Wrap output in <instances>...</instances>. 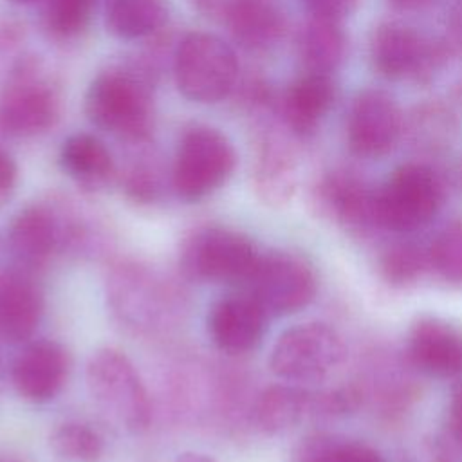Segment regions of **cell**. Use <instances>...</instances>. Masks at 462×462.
<instances>
[{
	"instance_id": "43",
	"label": "cell",
	"mask_w": 462,
	"mask_h": 462,
	"mask_svg": "<svg viewBox=\"0 0 462 462\" xmlns=\"http://www.w3.org/2000/svg\"><path fill=\"white\" fill-rule=\"evenodd\" d=\"M14 5H34V4H43L45 0H7Z\"/></svg>"
},
{
	"instance_id": "21",
	"label": "cell",
	"mask_w": 462,
	"mask_h": 462,
	"mask_svg": "<svg viewBox=\"0 0 462 462\" xmlns=\"http://www.w3.org/2000/svg\"><path fill=\"white\" fill-rule=\"evenodd\" d=\"M222 27L244 51H273L287 32V14L278 0H235Z\"/></svg>"
},
{
	"instance_id": "17",
	"label": "cell",
	"mask_w": 462,
	"mask_h": 462,
	"mask_svg": "<svg viewBox=\"0 0 462 462\" xmlns=\"http://www.w3.org/2000/svg\"><path fill=\"white\" fill-rule=\"evenodd\" d=\"M267 318L269 314L251 292L226 294L209 307L206 328L220 352L244 356L260 345Z\"/></svg>"
},
{
	"instance_id": "3",
	"label": "cell",
	"mask_w": 462,
	"mask_h": 462,
	"mask_svg": "<svg viewBox=\"0 0 462 462\" xmlns=\"http://www.w3.org/2000/svg\"><path fill=\"white\" fill-rule=\"evenodd\" d=\"M177 90L199 105H217L233 96L242 70L235 49L206 31L186 32L171 51Z\"/></svg>"
},
{
	"instance_id": "15",
	"label": "cell",
	"mask_w": 462,
	"mask_h": 462,
	"mask_svg": "<svg viewBox=\"0 0 462 462\" xmlns=\"http://www.w3.org/2000/svg\"><path fill=\"white\" fill-rule=\"evenodd\" d=\"M171 292L162 280L135 263L117 265L108 280L114 312L134 328H153L162 323L171 305Z\"/></svg>"
},
{
	"instance_id": "26",
	"label": "cell",
	"mask_w": 462,
	"mask_h": 462,
	"mask_svg": "<svg viewBox=\"0 0 462 462\" xmlns=\"http://www.w3.org/2000/svg\"><path fill=\"white\" fill-rule=\"evenodd\" d=\"M457 130V117L449 105L431 99L417 105L404 116V137L426 150H439L453 139Z\"/></svg>"
},
{
	"instance_id": "35",
	"label": "cell",
	"mask_w": 462,
	"mask_h": 462,
	"mask_svg": "<svg viewBox=\"0 0 462 462\" xmlns=\"http://www.w3.org/2000/svg\"><path fill=\"white\" fill-rule=\"evenodd\" d=\"M18 184V166L14 159L0 146V208L14 195Z\"/></svg>"
},
{
	"instance_id": "16",
	"label": "cell",
	"mask_w": 462,
	"mask_h": 462,
	"mask_svg": "<svg viewBox=\"0 0 462 462\" xmlns=\"http://www.w3.org/2000/svg\"><path fill=\"white\" fill-rule=\"evenodd\" d=\"M70 357L63 345L52 339L23 343L11 365V384L29 402L43 404L56 399L67 384Z\"/></svg>"
},
{
	"instance_id": "11",
	"label": "cell",
	"mask_w": 462,
	"mask_h": 462,
	"mask_svg": "<svg viewBox=\"0 0 462 462\" xmlns=\"http://www.w3.org/2000/svg\"><path fill=\"white\" fill-rule=\"evenodd\" d=\"M294 139L282 123L256 117L251 180L254 195L269 208H283L296 195L300 162Z\"/></svg>"
},
{
	"instance_id": "33",
	"label": "cell",
	"mask_w": 462,
	"mask_h": 462,
	"mask_svg": "<svg viewBox=\"0 0 462 462\" xmlns=\"http://www.w3.org/2000/svg\"><path fill=\"white\" fill-rule=\"evenodd\" d=\"M363 388L356 384H337L312 392L310 419L330 420L354 413L363 404Z\"/></svg>"
},
{
	"instance_id": "40",
	"label": "cell",
	"mask_w": 462,
	"mask_h": 462,
	"mask_svg": "<svg viewBox=\"0 0 462 462\" xmlns=\"http://www.w3.org/2000/svg\"><path fill=\"white\" fill-rule=\"evenodd\" d=\"M448 431H451L458 440H462V384L451 395L449 402V417H448Z\"/></svg>"
},
{
	"instance_id": "30",
	"label": "cell",
	"mask_w": 462,
	"mask_h": 462,
	"mask_svg": "<svg viewBox=\"0 0 462 462\" xmlns=\"http://www.w3.org/2000/svg\"><path fill=\"white\" fill-rule=\"evenodd\" d=\"M383 282L393 289H408L415 285L430 269L428 249L413 242L390 244L377 262Z\"/></svg>"
},
{
	"instance_id": "9",
	"label": "cell",
	"mask_w": 462,
	"mask_h": 462,
	"mask_svg": "<svg viewBox=\"0 0 462 462\" xmlns=\"http://www.w3.org/2000/svg\"><path fill=\"white\" fill-rule=\"evenodd\" d=\"M345 352L341 336L330 325L298 323L278 336L271 348L269 368L285 383H321L341 366Z\"/></svg>"
},
{
	"instance_id": "42",
	"label": "cell",
	"mask_w": 462,
	"mask_h": 462,
	"mask_svg": "<svg viewBox=\"0 0 462 462\" xmlns=\"http://www.w3.org/2000/svg\"><path fill=\"white\" fill-rule=\"evenodd\" d=\"M175 462H215L209 455L206 453H199V451H184L180 453Z\"/></svg>"
},
{
	"instance_id": "29",
	"label": "cell",
	"mask_w": 462,
	"mask_h": 462,
	"mask_svg": "<svg viewBox=\"0 0 462 462\" xmlns=\"http://www.w3.org/2000/svg\"><path fill=\"white\" fill-rule=\"evenodd\" d=\"M96 0H45L42 4V29L52 42H74L90 25Z\"/></svg>"
},
{
	"instance_id": "7",
	"label": "cell",
	"mask_w": 462,
	"mask_h": 462,
	"mask_svg": "<svg viewBox=\"0 0 462 462\" xmlns=\"http://www.w3.org/2000/svg\"><path fill=\"white\" fill-rule=\"evenodd\" d=\"M260 256L247 235L222 226H204L184 240L180 269L197 282L249 283Z\"/></svg>"
},
{
	"instance_id": "18",
	"label": "cell",
	"mask_w": 462,
	"mask_h": 462,
	"mask_svg": "<svg viewBox=\"0 0 462 462\" xmlns=\"http://www.w3.org/2000/svg\"><path fill=\"white\" fill-rule=\"evenodd\" d=\"M408 363L419 372L439 377H462V330L437 316L413 321L406 341Z\"/></svg>"
},
{
	"instance_id": "2",
	"label": "cell",
	"mask_w": 462,
	"mask_h": 462,
	"mask_svg": "<svg viewBox=\"0 0 462 462\" xmlns=\"http://www.w3.org/2000/svg\"><path fill=\"white\" fill-rule=\"evenodd\" d=\"M65 97L58 79L32 54L18 58L0 88V134L14 139L38 137L61 121Z\"/></svg>"
},
{
	"instance_id": "41",
	"label": "cell",
	"mask_w": 462,
	"mask_h": 462,
	"mask_svg": "<svg viewBox=\"0 0 462 462\" xmlns=\"http://www.w3.org/2000/svg\"><path fill=\"white\" fill-rule=\"evenodd\" d=\"M390 5L397 11L402 13H413V11H420L424 7H428L433 0H388Z\"/></svg>"
},
{
	"instance_id": "44",
	"label": "cell",
	"mask_w": 462,
	"mask_h": 462,
	"mask_svg": "<svg viewBox=\"0 0 462 462\" xmlns=\"http://www.w3.org/2000/svg\"><path fill=\"white\" fill-rule=\"evenodd\" d=\"M457 7H460L462 9V0H458V5Z\"/></svg>"
},
{
	"instance_id": "34",
	"label": "cell",
	"mask_w": 462,
	"mask_h": 462,
	"mask_svg": "<svg viewBox=\"0 0 462 462\" xmlns=\"http://www.w3.org/2000/svg\"><path fill=\"white\" fill-rule=\"evenodd\" d=\"M430 462H462V440L446 430L431 442Z\"/></svg>"
},
{
	"instance_id": "20",
	"label": "cell",
	"mask_w": 462,
	"mask_h": 462,
	"mask_svg": "<svg viewBox=\"0 0 462 462\" xmlns=\"http://www.w3.org/2000/svg\"><path fill=\"white\" fill-rule=\"evenodd\" d=\"M43 318V294L32 276L18 267L0 269V339L27 343Z\"/></svg>"
},
{
	"instance_id": "10",
	"label": "cell",
	"mask_w": 462,
	"mask_h": 462,
	"mask_svg": "<svg viewBox=\"0 0 462 462\" xmlns=\"http://www.w3.org/2000/svg\"><path fill=\"white\" fill-rule=\"evenodd\" d=\"M79 224L45 202L20 209L7 231V249L14 265L29 274L45 267L63 245L78 242Z\"/></svg>"
},
{
	"instance_id": "22",
	"label": "cell",
	"mask_w": 462,
	"mask_h": 462,
	"mask_svg": "<svg viewBox=\"0 0 462 462\" xmlns=\"http://www.w3.org/2000/svg\"><path fill=\"white\" fill-rule=\"evenodd\" d=\"M63 173L87 193L106 189L117 177V164L108 146L88 132L70 134L58 155Z\"/></svg>"
},
{
	"instance_id": "19",
	"label": "cell",
	"mask_w": 462,
	"mask_h": 462,
	"mask_svg": "<svg viewBox=\"0 0 462 462\" xmlns=\"http://www.w3.org/2000/svg\"><path fill=\"white\" fill-rule=\"evenodd\" d=\"M334 101L336 83L332 76L303 70L276 101V112L291 135L305 139L316 134Z\"/></svg>"
},
{
	"instance_id": "12",
	"label": "cell",
	"mask_w": 462,
	"mask_h": 462,
	"mask_svg": "<svg viewBox=\"0 0 462 462\" xmlns=\"http://www.w3.org/2000/svg\"><path fill=\"white\" fill-rule=\"evenodd\" d=\"M247 285L269 316H289L305 309L318 287L310 263L291 251L262 253Z\"/></svg>"
},
{
	"instance_id": "13",
	"label": "cell",
	"mask_w": 462,
	"mask_h": 462,
	"mask_svg": "<svg viewBox=\"0 0 462 462\" xmlns=\"http://www.w3.org/2000/svg\"><path fill=\"white\" fill-rule=\"evenodd\" d=\"M375 193L377 188L370 186L361 175L346 168H334L312 182L309 208L321 220L352 233H365L379 229Z\"/></svg>"
},
{
	"instance_id": "27",
	"label": "cell",
	"mask_w": 462,
	"mask_h": 462,
	"mask_svg": "<svg viewBox=\"0 0 462 462\" xmlns=\"http://www.w3.org/2000/svg\"><path fill=\"white\" fill-rule=\"evenodd\" d=\"M135 153L117 168L116 180L126 199L135 204H153L164 189V175L159 157L148 150V144L132 146Z\"/></svg>"
},
{
	"instance_id": "38",
	"label": "cell",
	"mask_w": 462,
	"mask_h": 462,
	"mask_svg": "<svg viewBox=\"0 0 462 462\" xmlns=\"http://www.w3.org/2000/svg\"><path fill=\"white\" fill-rule=\"evenodd\" d=\"M305 4L314 14H325L343 20L357 7L359 0H305Z\"/></svg>"
},
{
	"instance_id": "25",
	"label": "cell",
	"mask_w": 462,
	"mask_h": 462,
	"mask_svg": "<svg viewBox=\"0 0 462 462\" xmlns=\"http://www.w3.org/2000/svg\"><path fill=\"white\" fill-rule=\"evenodd\" d=\"M168 18L166 0H103L105 27L119 40L146 42L166 31Z\"/></svg>"
},
{
	"instance_id": "5",
	"label": "cell",
	"mask_w": 462,
	"mask_h": 462,
	"mask_svg": "<svg viewBox=\"0 0 462 462\" xmlns=\"http://www.w3.org/2000/svg\"><path fill=\"white\" fill-rule=\"evenodd\" d=\"M231 139L215 126H188L175 148L170 184L184 202H200L220 189L236 168Z\"/></svg>"
},
{
	"instance_id": "37",
	"label": "cell",
	"mask_w": 462,
	"mask_h": 462,
	"mask_svg": "<svg viewBox=\"0 0 462 462\" xmlns=\"http://www.w3.org/2000/svg\"><path fill=\"white\" fill-rule=\"evenodd\" d=\"M446 51L448 58H457L462 61V9L455 7V11L449 16L446 34L440 38Z\"/></svg>"
},
{
	"instance_id": "36",
	"label": "cell",
	"mask_w": 462,
	"mask_h": 462,
	"mask_svg": "<svg viewBox=\"0 0 462 462\" xmlns=\"http://www.w3.org/2000/svg\"><path fill=\"white\" fill-rule=\"evenodd\" d=\"M186 2L197 14L222 27L235 0H186Z\"/></svg>"
},
{
	"instance_id": "31",
	"label": "cell",
	"mask_w": 462,
	"mask_h": 462,
	"mask_svg": "<svg viewBox=\"0 0 462 462\" xmlns=\"http://www.w3.org/2000/svg\"><path fill=\"white\" fill-rule=\"evenodd\" d=\"M49 440L52 451L70 462H99L105 453L101 433L79 420H69L56 426Z\"/></svg>"
},
{
	"instance_id": "23",
	"label": "cell",
	"mask_w": 462,
	"mask_h": 462,
	"mask_svg": "<svg viewBox=\"0 0 462 462\" xmlns=\"http://www.w3.org/2000/svg\"><path fill=\"white\" fill-rule=\"evenodd\" d=\"M346 47L348 38L337 18L310 13L298 31L296 49L305 72L332 76L345 61Z\"/></svg>"
},
{
	"instance_id": "8",
	"label": "cell",
	"mask_w": 462,
	"mask_h": 462,
	"mask_svg": "<svg viewBox=\"0 0 462 462\" xmlns=\"http://www.w3.org/2000/svg\"><path fill=\"white\" fill-rule=\"evenodd\" d=\"M368 52L374 69L383 78L420 85L433 81L449 61L440 38L426 36L415 27L395 20L374 27Z\"/></svg>"
},
{
	"instance_id": "39",
	"label": "cell",
	"mask_w": 462,
	"mask_h": 462,
	"mask_svg": "<svg viewBox=\"0 0 462 462\" xmlns=\"http://www.w3.org/2000/svg\"><path fill=\"white\" fill-rule=\"evenodd\" d=\"M23 40V31L20 25L13 22H2L0 23V56L13 52L20 42Z\"/></svg>"
},
{
	"instance_id": "14",
	"label": "cell",
	"mask_w": 462,
	"mask_h": 462,
	"mask_svg": "<svg viewBox=\"0 0 462 462\" xmlns=\"http://www.w3.org/2000/svg\"><path fill=\"white\" fill-rule=\"evenodd\" d=\"M345 137L356 157H384L404 139V112L390 92L365 88L350 103Z\"/></svg>"
},
{
	"instance_id": "32",
	"label": "cell",
	"mask_w": 462,
	"mask_h": 462,
	"mask_svg": "<svg viewBox=\"0 0 462 462\" xmlns=\"http://www.w3.org/2000/svg\"><path fill=\"white\" fill-rule=\"evenodd\" d=\"M430 271L440 280L462 287V220L444 227L428 247Z\"/></svg>"
},
{
	"instance_id": "4",
	"label": "cell",
	"mask_w": 462,
	"mask_h": 462,
	"mask_svg": "<svg viewBox=\"0 0 462 462\" xmlns=\"http://www.w3.org/2000/svg\"><path fill=\"white\" fill-rule=\"evenodd\" d=\"M87 388L96 406L121 430L139 435L150 428L152 401L125 352L114 346L96 350L87 365Z\"/></svg>"
},
{
	"instance_id": "24",
	"label": "cell",
	"mask_w": 462,
	"mask_h": 462,
	"mask_svg": "<svg viewBox=\"0 0 462 462\" xmlns=\"http://www.w3.org/2000/svg\"><path fill=\"white\" fill-rule=\"evenodd\" d=\"M310 402L312 392L300 384H271L253 401L251 422L263 435H280L310 419Z\"/></svg>"
},
{
	"instance_id": "28",
	"label": "cell",
	"mask_w": 462,
	"mask_h": 462,
	"mask_svg": "<svg viewBox=\"0 0 462 462\" xmlns=\"http://www.w3.org/2000/svg\"><path fill=\"white\" fill-rule=\"evenodd\" d=\"M294 462H386L383 455L354 439L334 433H310L294 449Z\"/></svg>"
},
{
	"instance_id": "1",
	"label": "cell",
	"mask_w": 462,
	"mask_h": 462,
	"mask_svg": "<svg viewBox=\"0 0 462 462\" xmlns=\"http://www.w3.org/2000/svg\"><path fill=\"white\" fill-rule=\"evenodd\" d=\"M157 78L137 56L106 67L87 87V119L128 146L150 144L157 119Z\"/></svg>"
},
{
	"instance_id": "6",
	"label": "cell",
	"mask_w": 462,
	"mask_h": 462,
	"mask_svg": "<svg viewBox=\"0 0 462 462\" xmlns=\"http://www.w3.org/2000/svg\"><path fill=\"white\" fill-rule=\"evenodd\" d=\"M442 177L426 162H406L377 188L375 213L379 229L413 233L428 226L444 204Z\"/></svg>"
}]
</instances>
